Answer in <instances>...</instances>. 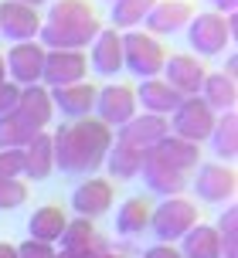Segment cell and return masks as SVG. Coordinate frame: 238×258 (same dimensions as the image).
Returning <instances> with one entry per match:
<instances>
[{
	"label": "cell",
	"mask_w": 238,
	"mask_h": 258,
	"mask_svg": "<svg viewBox=\"0 0 238 258\" xmlns=\"http://www.w3.org/2000/svg\"><path fill=\"white\" fill-rule=\"evenodd\" d=\"M112 140H116V133L106 122H99L95 116L58 126L51 133L54 170H65V173H92V170L102 167Z\"/></svg>",
	"instance_id": "cell-1"
},
{
	"label": "cell",
	"mask_w": 238,
	"mask_h": 258,
	"mask_svg": "<svg viewBox=\"0 0 238 258\" xmlns=\"http://www.w3.org/2000/svg\"><path fill=\"white\" fill-rule=\"evenodd\" d=\"M184 31H187V44L201 58H214V54L225 51L231 44V38H235V14H214V11L194 14Z\"/></svg>",
	"instance_id": "cell-2"
},
{
	"label": "cell",
	"mask_w": 238,
	"mask_h": 258,
	"mask_svg": "<svg viewBox=\"0 0 238 258\" xmlns=\"http://www.w3.org/2000/svg\"><path fill=\"white\" fill-rule=\"evenodd\" d=\"M198 224V204L187 197H163L157 207H150V231L160 238V245L181 241Z\"/></svg>",
	"instance_id": "cell-3"
},
{
	"label": "cell",
	"mask_w": 238,
	"mask_h": 258,
	"mask_svg": "<svg viewBox=\"0 0 238 258\" xmlns=\"http://www.w3.org/2000/svg\"><path fill=\"white\" fill-rule=\"evenodd\" d=\"M167 61V51L153 34L146 31H123V68H130L140 78H160Z\"/></svg>",
	"instance_id": "cell-4"
},
{
	"label": "cell",
	"mask_w": 238,
	"mask_h": 258,
	"mask_svg": "<svg viewBox=\"0 0 238 258\" xmlns=\"http://www.w3.org/2000/svg\"><path fill=\"white\" fill-rule=\"evenodd\" d=\"M214 112L204 105V99L201 95H184L181 99V105L170 112V133L173 136H181V140L187 143H208V136H211V129H214Z\"/></svg>",
	"instance_id": "cell-5"
},
{
	"label": "cell",
	"mask_w": 238,
	"mask_h": 258,
	"mask_svg": "<svg viewBox=\"0 0 238 258\" xmlns=\"http://www.w3.org/2000/svg\"><path fill=\"white\" fill-rule=\"evenodd\" d=\"M143 163H153V167H167V170H181V173H191V170L201 163V146L198 143H187L181 136L167 133L160 143H153L143 153Z\"/></svg>",
	"instance_id": "cell-6"
},
{
	"label": "cell",
	"mask_w": 238,
	"mask_h": 258,
	"mask_svg": "<svg viewBox=\"0 0 238 258\" xmlns=\"http://www.w3.org/2000/svg\"><path fill=\"white\" fill-rule=\"evenodd\" d=\"M136 109H140V105H136V92H133L130 85L109 82V85H102L99 95H95V119L106 122L109 129L126 126V122L136 116Z\"/></svg>",
	"instance_id": "cell-7"
},
{
	"label": "cell",
	"mask_w": 238,
	"mask_h": 258,
	"mask_svg": "<svg viewBox=\"0 0 238 258\" xmlns=\"http://www.w3.org/2000/svg\"><path fill=\"white\" fill-rule=\"evenodd\" d=\"M44 58L48 51L41 48L38 41H21V44H14L11 51H7V75H11L14 85H38L41 75H44Z\"/></svg>",
	"instance_id": "cell-8"
},
{
	"label": "cell",
	"mask_w": 238,
	"mask_h": 258,
	"mask_svg": "<svg viewBox=\"0 0 238 258\" xmlns=\"http://www.w3.org/2000/svg\"><path fill=\"white\" fill-rule=\"evenodd\" d=\"M85 72H89V54L85 51H48L41 85L44 89L75 85V82H85Z\"/></svg>",
	"instance_id": "cell-9"
},
{
	"label": "cell",
	"mask_w": 238,
	"mask_h": 258,
	"mask_svg": "<svg viewBox=\"0 0 238 258\" xmlns=\"http://www.w3.org/2000/svg\"><path fill=\"white\" fill-rule=\"evenodd\" d=\"M41 14L27 4H17V0H4L0 4V38H11L14 44L21 41H38L41 31Z\"/></svg>",
	"instance_id": "cell-10"
},
{
	"label": "cell",
	"mask_w": 238,
	"mask_h": 258,
	"mask_svg": "<svg viewBox=\"0 0 238 258\" xmlns=\"http://www.w3.org/2000/svg\"><path fill=\"white\" fill-rule=\"evenodd\" d=\"M102 31L99 17L92 24H82V27H58V24H41L38 31V44L44 51H85L89 44L95 41V34Z\"/></svg>",
	"instance_id": "cell-11"
},
{
	"label": "cell",
	"mask_w": 238,
	"mask_h": 258,
	"mask_svg": "<svg viewBox=\"0 0 238 258\" xmlns=\"http://www.w3.org/2000/svg\"><path fill=\"white\" fill-rule=\"evenodd\" d=\"M235 170L225 163H198V177H194V194L208 204H225L235 197Z\"/></svg>",
	"instance_id": "cell-12"
},
{
	"label": "cell",
	"mask_w": 238,
	"mask_h": 258,
	"mask_svg": "<svg viewBox=\"0 0 238 258\" xmlns=\"http://www.w3.org/2000/svg\"><path fill=\"white\" fill-rule=\"evenodd\" d=\"M208 68L204 61H198V54H170L163 61V82L181 95H201Z\"/></svg>",
	"instance_id": "cell-13"
},
{
	"label": "cell",
	"mask_w": 238,
	"mask_h": 258,
	"mask_svg": "<svg viewBox=\"0 0 238 258\" xmlns=\"http://www.w3.org/2000/svg\"><path fill=\"white\" fill-rule=\"evenodd\" d=\"M51 92V105L54 112H62L68 122H75V119H89L95 112V89L92 82H75V85H62V89H48Z\"/></svg>",
	"instance_id": "cell-14"
},
{
	"label": "cell",
	"mask_w": 238,
	"mask_h": 258,
	"mask_svg": "<svg viewBox=\"0 0 238 258\" xmlns=\"http://www.w3.org/2000/svg\"><path fill=\"white\" fill-rule=\"evenodd\" d=\"M170 133V122H167V116H153V112H136V116L126 122V126L116 129V143H126V146H133V150H150L153 143H160L163 136Z\"/></svg>",
	"instance_id": "cell-15"
},
{
	"label": "cell",
	"mask_w": 238,
	"mask_h": 258,
	"mask_svg": "<svg viewBox=\"0 0 238 258\" xmlns=\"http://www.w3.org/2000/svg\"><path fill=\"white\" fill-rule=\"evenodd\" d=\"M112 197H116L112 180H106V177H89V180H82L79 187H75V194H72V207H75L79 218L95 221L99 214H106L109 207H112Z\"/></svg>",
	"instance_id": "cell-16"
},
{
	"label": "cell",
	"mask_w": 238,
	"mask_h": 258,
	"mask_svg": "<svg viewBox=\"0 0 238 258\" xmlns=\"http://www.w3.org/2000/svg\"><path fill=\"white\" fill-rule=\"evenodd\" d=\"M191 17H194V7L187 0H157L143 24L157 38V34H177V31H184L191 24Z\"/></svg>",
	"instance_id": "cell-17"
},
{
	"label": "cell",
	"mask_w": 238,
	"mask_h": 258,
	"mask_svg": "<svg viewBox=\"0 0 238 258\" xmlns=\"http://www.w3.org/2000/svg\"><path fill=\"white\" fill-rule=\"evenodd\" d=\"M89 64H92L99 75L116 78L123 72V34L119 31H99L92 41V54H89Z\"/></svg>",
	"instance_id": "cell-18"
},
{
	"label": "cell",
	"mask_w": 238,
	"mask_h": 258,
	"mask_svg": "<svg viewBox=\"0 0 238 258\" xmlns=\"http://www.w3.org/2000/svg\"><path fill=\"white\" fill-rule=\"evenodd\" d=\"M181 92H173L163 78H143L136 85V105H143V112H153V116H170L173 109L181 105Z\"/></svg>",
	"instance_id": "cell-19"
},
{
	"label": "cell",
	"mask_w": 238,
	"mask_h": 258,
	"mask_svg": "<svg viewBox=\"0 0 238 258\" xmlns=\"http://www.w3.org/2000/svg\"><path fill=\"white\" fill-rule=\"evenodd\" d=\"M14 112H21V116L31 122V126L38 129H44L48 122H51V116H54V105H51V92L44 89V85H24L21 89V95H17V105H14Z\"/></svg>",
	"instance_id": "cell-20"
},
{
	"label": "cell",
	"mask_w": 238,
	"mask_h": 258,
	"mask_svg": "<svg viewBox=\"0 0 238 258\" xmlns=\"http://www.w3.org/2000/svg\"><path fill=\"white\" fill-rule=\"evenodd\" d=\"M201 99L204 105L211 109L214 116L221 112H235V102H238V89H235V78H228L225 72H208L204 75V85H201Z\"/></svg>",
	"instance_id": "cell-21"
},
{
	"label": "cell",
	"mask_w": 238,
	"mask_h": 258,
	"mask_svg": "<svg viewBox=\"0 0 238 258\" xmlns=\"http://www.w3.org/2000/svg\"><path fill=\"white\" fill-rule=\"evenodd\" d=\"M54 170V146H51V133L41 129L34 140L24 146V177L31 180H48Z\"/></svg>",
	"instance_id": "cell-22"
},
{
	"label": "cell",
	"mask_w": 238,
	"mask_h": 258,
	"mask_svg": "<svg viewBox=\"0 0 238 258\" xmlns=\"http://www.w3.org/2000/svg\"><path fill=\"white\" fill-rule=\"evenodd\" d=\"M102 167L109 170L112 180H133V177H140V170H143V150H133V146H126V143L112 140L106 160H102Z\"/></svg>",
	"instance_id": "cell-23"
},
{
	"label": "cell",
	"mask_w": 238,
	"mask_h": 258,
	"mask_svg": "<svg viewBox=\"0 0 238 258\" xmlns=\"http://www.w3.org/2000/svg\"><path fill=\"white\" fill-rule=\"evenodd\" d=\"M65 211L62 207H54V204H44L38 207L34 214H31V221H27V231H31V238L34 241H44V245H54L58 238H62V231H65Z\"/></svg>",
	"instance_id": "cell-24"
},
{
	"label": "cell",
	"mask_w": 238,
	"mask_h": 258,
	"mask_svg": "<svg viewBox=\"0 0 238 258\" xmlns=\"http://www.w3.org/2000/svg\"><path fill=\"white\" fill-rule=\"evenodd\" d=\"M143 183L160 197H181L191 183V173H181V170H167V167H153V163H143L140 170Z\"/></svg>",
	"instance_id": "cell-25"
},
{
	"label": "cell",
	"mask_w": 238,
	"mask_h": 258,
	"mask_svg": "<svg viewBox=\"0 0 238 258\" xmlns=\"http://www.w3.org/2000/svg\"><path fill=\"white\" fill-rule=\"evenodd\" d=\"M181 255L184 258H221V238L211 224H194L181 238Z\"/></svg>",
	"instance_id": "cell-26"
},
{
	"label": "cell",
	"mask_w": 238,
	"mask_h": 258,
	"mask_svg": "<svg viewBox=\"0 0 238 258\" xmlns=\"http://www.w3.org/2000/svg\"><path fill=\"white\" fill-rule=\"evenodd\" d=\"M62 248L65 251H72V255H85V251H92L95 245H102L106 238H99V231H95V224L89 218H72L65 224V231H62Z\"/></svg>",
	"instance_id": "cell-27"
},
{
	"label": "cell",
	"mask_w": 238,
	"mask_h": 258,
	"mask_svg": "<svg viewBox=\"0 0 238 258\" xmlns=\"http://www.w3.org/2000/svg\"><path fill=\"white\" fill-rule=\"evenodd\" d=\"M143 228H150V201L146 197L123 201L116 211V231L123 238H133V234H143Z\"/></svg>",
	"instance_id": "cell-28"
},
{
	"label": "cell",
	"mask_w": 238,
	"mask_h": 258,
	"mask_svg": "<svg viewBox=\"0 0 238 258\" xmlns=\"http://www.w3.org/2000/svg\"><path fill=\"white\" fill-rule=\"evenodd\" d=\"M95 11L89 7V0H54L48 7V21L44 24H58V27H82L92 24Z\"/></svg>",
	"instance_id": "cell-29"
},
{
	"label": "cell",
	"mask_w": 238,
	"mask_h": 258,
	"mask_svg": "<svg viewBox=\"0 0 238 258\" xmlns=\"http://www.w3.org/2000/svg\"><path fill=\"white\" fill-rule=\"evenodd\" d=\"M211 150L221 160H235V153H238V119H235V112H221V116L214 119V129H211Z\"/></svg>",
	"instance_id": "cell-30"
},
{
	"label": "cell",
	"mask_w": 238,
	"mask_h": 258,
	"mask_svg": "<svg viewBox=\"0 0 238 258\" xmlns=\"http://www.w3.org/2000/svg\"><path fill=\"white\" fill-rule=\"evenodd\" d=\"M34 136H38V129L31 126L21 112L0 116V150H24Z\"/></svg>",
	"instance_id": "cell-31"
},
{
	"label": "cell",
	"mask_w": 238,
	"mask_h": 258,
	"mask_svg": "<svg viewBox=\"0 0 238 258\" xmlns=\"http://www.w3.org/2000/svg\"><path fill=\"white\" fill-rule=\"evenodd\" d=\"M157 0H116L112 4V31H136L146 21V14L153 11Z\"/></svg>",
	"instance_id": "cell-32"
},
{
	"label": "cell",
	"mask_w": 238,
	"mask_h": 258,
	"mask_svg": "<svg viewBox=\"0 0 238 258\" xmlns=\"http://www.w3.org/2000/svg\"><path fill=\"white\" fill-rule=\"evenodd\" d=\"M218 238H221V258H238V207L228 204L218 218Z\"/></svg>",
	"instance_id": "cell-33"
},
{
	"label": "cell",
	"mask_w": 238,
	"mask_h": 258,
	"mask_svg": "<svg viewBox=\"0 0 238 258\" xmlns=\"http://www.w3.org/2000/svg\"><path fill=\"white\" fill-rule=\"evenodd\" d=\"M27 201V183L17 180H0V211H14Z\"/></svg>",
	"instance_id": "cell-34"
},
{
	"label": "cell",
	"mask_w": 238,
	"mask_h": 258,
	"mask_svg": "<svg viewBox=\"0 0 238 258\" xmlns=\"http://www.w3.org/2000/svg\"><path fill=\"white\" fill-rule=\"evenodd\" d=\"M24 177V150H0V180Z\"/></svg>",
	"instance_id": "cell-35"
},
{
	"label": "cell",
	"mask_w": 238,
	"mask_h": 258,
	"mask_svg": "<svg viewBox=\"0 0 238 258\" xmlns=\"http://www.w3.org/2000/svg\"><path fill=\"white\" fill-rule=\"evenodd\" d=\"M54 251H58L54 245H44V241H34V238L17 245V258H54Z\"/></svg>",
	"instance_id": "cell-36"
},
{
	"label": "cell",
	"mask_w": 238,
	"mask_h": 258,
	"mask_svg": "<svg viewBox=\"0 0 238 258\" xmlns=\"http://www.w3.org/2000/svg\"><path fill=\"white\" fill-rule=\"evenodd\" d=\"M17 95H21V85H14L11 78H7V82H0V116L14 112V105H17Z\"/></svg>",
	"instance_id": "cell-37"
},
{
	"label": "cell",
	"mask_w": 238,
	"mask_h": 258,
	"mask_svg": "<svg viewBox=\"0 0 238 258\" xmlns=\"http://www.w3.org/2000/svg\"><path fill=\"white\" fill-rule=\"evenodd\" d=\"M143 258H184V255H181V248H173V245H153V248H146Z\"/></svg>",
	"instance_id": "cell-38"
},
{
	"label": "cell",
	"mask_w": 238,
	"mask_h": 258,
	"mask_svg": "<svg viewBox=\"0 0 238 258\" xmlns=\"http://www.w3.org/2000/svg\"><path fill=\"white\" fill-rule=\"evenodd\" d=\"M82 258H123V251H112V248H109V241H102V245H95L92 251H85Z\"/></svg>",
	"instance_id": "cell-39"
},
{
	"label": "cell",
	"mask_w": 238,
	"mask_h": 258,
	"mask_svg": "<svg viewBox=\"0 0 238 258\" xmlns=\"http://www.w3.org/2000/svg\"><path fill=\"white\" fill-rule=\"evenodd\" d=\"M208 4L218 7L221 14H235V7H238V0H208ZM218 11H214V14H218Z\"/></svg>",
	"instance_id": "cell-40"
},
{
	"label": "cell",
	"mask_w": 238,
	"mask_h": 258,
	"mask_svg": "<svg viewBox=\"0 0 238 258\" xmlns=\"http://www.w3.org/2000/svg\"><path fill=\"white\" fill-rule=\"evenodd\" d=\"M0 258H17V245H7V241H0Z\"/></svg>",
	"instance_id": "cell-41"
},
{
	"label": "cell",
	"mask_w": 238,
	"mask_h": 258,
	"mask_svg": "<svg viewBox=\"0 0 238 258\" xmlns=\"http://www.w3.org/2000/svg\"><path fill=\"white\" fill-rule=\"evenodd\" d=\"M17 4H27V7H34V11H38L41 4H48V0H17Z\"/></svg>",
	"instance_id": "cell-42"
},
{
	"label": "cell",
	"mask_w": 238,
	"mask_h": 258,
	"mask_svg": "<svg viewBox=\"0 0 238 258\" xmlns=\"http://www.w3.org/2000/svg\"><path fill=\"white\" fill-rule=\"evenodd\" d=\"M0 82H7V61H4V54H0Z\"/></svg>",
	"instance_id": "cell-43"
},
{
	"label": "cell",
	"mask_w": 238,
	"mask_h": 258,
	"mask_svg": "<svg viewBox=\"0 0 238 258\" xmlns=\"http://www.w3.org/2000/svg\"><path fill=\"white\" fill-rule=\"evenodd\" d=\"M54 258H79V255H72V251H65V248H62V251H54Z\"/></svg>",
	"instance_id": "cell-44"
},
{
	"label": "cell",
	"mask_w": 238,
	"mask_h": 258,
	"mask_svg": "<svg viewBox=\"0 0 238 258\" xmlns=\"http://www.w3.org/2000/svg\"><path fill=\"white\" fill-rule=\"evenodd\" d=\"M109 4H116V0H109Z\"/></svg>",
	"instance_id": "cell-45"
}]
</instances>
